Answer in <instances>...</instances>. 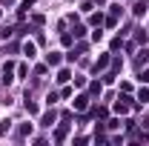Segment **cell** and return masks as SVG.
I'll use <instances>...</instances> for the list:
<instances>
[{
  "instance_id": "1",
  "label": "cell",
  "mask_w": 149,
  "mask_h": 146,
  "mask_svg": "<svg viewBox=\"0 0 149 146\" xmlns=\"http://www.w3.org/2000/svg\"><path fill=\"white\" fill-rule=\"evenodd\" d=\"M86 106H89V100H86V97H77V100H74V109H77V112H83Z\"/></svg>"
},
{
  "instance_id": "2",
  "label": "cell",
  "mask_w": 149,
  "mask_h": 146,
  "mask_svg": "<svg viewBox=\"0 0 149 146\" xmlns=\"http://www.w3.org/2000/svg\"><path fill=\"white\" fill-rule=\"evenodd\" d=\"M115 109H118V112H126V109H129V103H126V100H118V103H115Z\"/></svg>"
},
{
  "instance_id": "3",
  "label": "cell",
  "mask_w": 149,
  "mask_h": 146,
  "mask_svg": "<svg viewBox=\"0 0 149 146\" xmlns=\"http://www.w3.org/2000/svg\"><path fill=\"white\" fill-rule=\"evenodd\" d=\"M138 97H141V100L146 103V100H149V89H141V92H138Z\"/></svg>"
},
{
  "instance_id": "4",
  "label": "cell",
  "mask_w": 149,
  "mask_h": 146,
  "mask_svg": "<svg viewBox=\"0 0 149 146\" xmlns=\"http://www.w3.org/2000/svg\"><path fill=\"white\" fill-rule=\"evenodd\" d=\"M49 63H52V66H55V63H60V55H57V52H52V55H49Z\"/></svg>"
}]
</instances>
